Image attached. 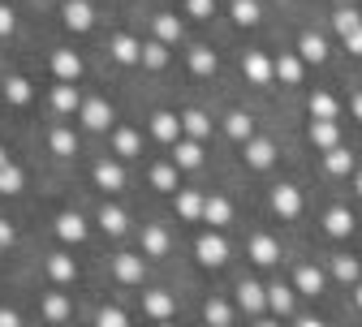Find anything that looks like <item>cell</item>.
Here are the masks:
<instances>
[{
	"label": "cell",
	"instance_id": "cell-1",
	"mask_svg": "<svg viewBox=\"0 0 362 327\" xmlns=\"http://www.w3.org/2000/svg\"><path fill=\"white\" fill-rule=\"evenodd\" d=\"M242 78H246L250 86H272V82H276V57H267V52H259V48L242 52Z\"/></svg>",
	"mask_w": 362,
	"mask_h": 327
},
{
	"label": "cell",
	"instance_id": "cell-2",
	"mask_svg": "<svg viewBox=\"0 0 362 327\" xmlns=\"http://www.w3.org/2000/svg\"><path fill=\"white\" fill-rule=\"evenodd\" d=\"M276 155H281V147L272 143V138H250V143H242V164L250 168V172H263V168H272L276 164Z\"/></svg>",
	"mask_w": 362,
	"mask_h": 327
},
{
	"label": "cell",
	"instance_id": "cell-3",
	"mask_svg": "<svg viewBox=\"0 0 362 327\" xmlns=\"http://www.w3.org/2000/svg\"><path fill=\"white\" fill-rule=\"evenodd\" d=\"M78 121H82V129H90V133H104V129H112V121H117V112H112V104L108 100H82V108H78Z\"/></svg>",
	"mask_w": 362,
	"mask_h": 327
},
{
	"label": "cell",
	"instance_id": "cell-4",
	"mask_svg": "<svg viewBox=\"0 0 362 327\" xmlns=\"http://www.w3.org/2000/svg\"><path fill=\"white\" fill-rule=\"evenodd\" d=\"M112 275H117V285H143L147 280V254L143 250L139 254H129V250L112 254Z\"/></svg>",
	"mask_w": 362,
	"mask_h": 327
},
{
	"label": "cell",
	"instance_id": "cell-5",
	"mask_svg": "<svg viewBox=\"0 0 362 327\" xmlns=\"http://www.w3.org/2000/svg\"><path fill=\"white\" fill-rule=\"evenodd\" d=\"M238 310L246 314V319H259V314H267V285H259V280H238Z\"/></svg>",
	"mask_w": 362,
	"mask_h": 327
},
{
	"label": "cell",
	"instance_id": "cell-6",
	"mask_svg": "<svg viewBox=\"0 0 362 327\" xmlns=\"http://www.w3.org/2000/svg\"><path fill=\"white\" fill-rule=\"evenodd\" d=\"M194 258H199L203 267H224V263H229V242L220 237V228L203 232V237L194 242Z\"/></svg>",
	"mask_w": 362,
	"mask_h": 327
},
{
	"label": "cell",
	"instance_id": "cell-7",
	"mask_svg": "<svg viewBox=\"0 0 362 327\" xmlns=\"http://www.w3.org/2000/svg\"><path fill=\"white\" fill-rule=\"evenodd\" d=\"M298 297L302 293L293 285H285V280H272V285H267V310L276 319H293L298 314Z\"/></svg>",
	"mask_w": 362,
	"mask_h": 327
},
{
	"label": "cell",
	"instance_id": "cell-8",
	"mask_svg": "<svg viewBox=\"0 0 362 327\" xmlns=\"http://www.w3.org/2000/svg\"><path fill=\"white\" fill-rule=\"evenodd\" d=\"M108 57H112L117 65H139V61H143V39L129 35V30L108 35Z\"/></svg>",
	"mask_w": 362,
	"mask_h": 327
},
{
	"label": "cell",
	"instance_id": "cell-9",
	"mask_svg": "<svg viewBox=\"0 0 362 327\" xmlns=\"http://www.w3.org/2000/svg\"><path fill=\"white\" fill-rule=\"evenodd\" d=\"M302 190L298 185H289V181H281V185H272V211H276L281 220H298L302 215Z\"/></svg>",
	"mask_w": 362,
	"mask_h": 327
},
{
	"label": "cell",
	"instance_id": "cell-10",
	"mask_svg": "<svg viewBox=\"0 0 362 327\" xmlns=\"http://www.w3.org/2000/svg\"><path fill=\"white\" fill-rule=\"evenodd\" d=\"M147 129H151L156 143H164V147H173L177 138L186 133V129H181V112H168V108H156L151 121H147Z\"/></svg>",
	"mask_w": 362,
	"mask_h": 327
},
{
	"label": "cell",
	"instance_id": "cell-11",
	"mask_svg": "<svg viewBox=\"0 0 362 327\" xmlns=\"http://www.w3.org/2000/svg\"><path fill=\"white\" fill-rule=\"evenodd\" d=\"M293 289L302 293V297H324V289H328V275H324V267H315V263H298V271H293Z\"/></svg>",
	"mask_w": 362,
	"mask_h": 327
},
{
	"label": "cell",
	"instance_id": "cell-12",
	"mask_svg": "<svg viewBox=\"0 0 362 327\" xmlns=\"http://www.w3.org/2000/svg\"><path fill=\"white\" fill-rule=\"evenodd\" d=\"M246 258H250L255 267H276V263H281V242L267 237V232H255V237L246 242Z\"/></svg>",
	"mask_w": 362,
	"mask_h": 327
},
{
	"label": "cell",
	"instance_id": "cell-13",
	"mask_svg": "<svg viewBox=\"0 0 362 327\" xmlns=\"http://www.w3.org/2000/svg\"><path fill=\"white\" fill-rule=\"evenodd\" d=\"M173 164H177L181 172H194V168H203V138L181 133L177 143H173Z\"/></svg>",
	"mask_w": 362,
	"mask_h": 327
},
{
	"label": "cell",
	"instance_id": "cell-14",
	"mask_svg": "<svg viewBox=\"0 0 362 327\" xmlns=\"http://www.w3.org/2000/svg\"><path fill=\"white\" fill-rule=\"evenodd\" d=\"M139 246H143V254H147V258H164V254L173 250V232H168L164 224H143Z\"/></svg>",
	"mask_w": 362,
	"mask_h": 327
},
{
	"label": "cell",
	"instance_id": "cell-15",
	"mask_svg": "<svg viewBox=\"0 0 362 327\" xmlns=\"http://www.w3.org/2000/svg\"><path fill=\"white\" fill-rule=\"evenodd\" d=\"M48 65H52V78H57V82H78V78H82V57H78L74 48H52Z\"/></svg>",
	"mask_w": 362,
	"mask_h": 327
},
{
	"label": "cell",
	"instance_id": "cell-16",
	"mask_svg": "<svg viewBox=\"0 0 362 327\" xmlns=\"http://www.w3.org/2000/svg\"><path fill=\"white\" fill-rule=\"evenodd\" d=\"M143 314L156 319V323H168V319L177 314V297H173L168 289H147V293H143Z\"/></svg>",
	"mask_w": 362,
	"mask_h": 327
},
{
	"label": "cell",
	"instance_id": "cell-17",
	"mask_svg": "<svg viewBox=\"0 0 362 327\" xmlns=\"http://www.w3.org/2000/svg\"><path fill=\"white\" fill-rule=\"evenodd\" d=\"M61 22H65L74 35H86L90 26H95V9H90L86 0H65V5H61Z\"/></svg>",
	"mask_w": 362,
	"mask_h": 327
},
{
	"label": "cell",
	"instance_id": "cell-18",
	"mask_svg": "<svg viewBox=\"0 0 362 327\" xmlns=\"http://www.w3.org/2000/svg\"><path fill=\"white\" fill-rule=\"evenodd\" d=\"M90 177H95V185L100 190H108V194H121L125 190V168L117 164V160H95V168H90Z\"/></svg>",
	"mask_w": 362,
	"mask_h": 327
},
{
	"label": "cell",
	"instance_id": "cell-19",
	"mask_svg": "<svg viewBox=\"0 0 362 327\" xmlns=\"http://www.w3.org/2000/svg\"><path fill=\"white\" fill-rule=\"evenodd\" d=\"M43 271H48L52 285H74V280H78V263H74V254H65V250H52L48 258H43Z\"/></svg>",
	"mask_w": 362,
	"mask_h": 327
},
{
	"label": "cell",
	"instance_id": "cell-20",
	"mask_svg": "<svg viewBox=\"0 0 362 327\" xmlns=\"http://www.w3.org/2000/svg\"><path fill=\"white\" fill-rule=\"evenodd\" d=\"M306 138H310V147H315V151H332V147L341 143V121H320V117H310Z\"/></svg>",
	"mask_w": 362,
	"mask_h": 327
},
{
	"label": "cell",
	"instance_id": "cell-21",
	"mask_svg": "<svg viewBox=\"0 0 362 327\" xmlns=\"http://www.w3.org/2000/svg\"><path fill=\"white\" fill-rule=\"evenodd\" d=\"M220 129L229 133L233 143H250V138H255V117L242 112V108H229V112L220 117Z\"/></svg>",
	"mask_w": 362,
	"mask_h": 327
},
{
	"label": "cell",
	"instance_id": "cell-22",
	"mask_svg": "<svg viewBox=\"0 0 362 327\" xmlns=\"http://www.w3.org/2000/svg\"><path fill=\"white\" fill-rule=\"evenodd\" d=\"M112 155L117 160H139L143 155V133L129 129V125H117L112 129Z\"/></svg>",
	"mask_w": 362,
	"mask_h": 327
},
{
	"label": "cell",
	"instance_id": "cell-23",
	"mask_svg": "<svg viewBox=\"0 0 362 327\" xmlns=\"http://www.w3.org/2000/svg\"><path fill=\"white\" fill-rule=\"evenodd\" d=\"M52 228H57V237H61L65 246H82V242H86V220H82L78 211H61V215L52 220Z\"/></svg>",
	"mask_w": 362,
	"mask_h": 327
},
{
	"label": "cell",
	"instance_id": "cell-24",
	"mask_svg": "<svg viewBox=\"0 0 362 327\" xmlns=\"http://www.w3.org/2000/svg\"><path fill=\"white\" fill-rule=\"evenodd\" d=\"M354 228H358V220H354V211H349V207H341V203H337V207H328V211H324V232H328L332 242L349 237Z\"/></svg>",
	"mask_w": 362,
	"mask_h": 327
},
{
	"label": "cell",
	"instance_id": "cell-25",
	"mask_svg": "<svg viewBox=\"0 0 362 327\" xmlns=\"http://www.w3.org/2000/svg\"><path fill=\"white\" fill-rule=\"evenodd\" d=\"M203 203H207V194H199V190H177L173 194L177 220H186V224H199L203 220Z\"/></svg>",
	"mask_w": 362,
	"mask_h": 327
},
{
	"label": "cell",
	"instance_id": "cell-26",
	"mask_svg": "<svg viewBox=\"0 0 362 327\" xmlns=\"http://www.w3.org/2000/svg\"><path fill=\"white\" fill-rule=\"evenodd\" d=\"M302 73H306V61H302L298 48L276 57V82H281V86H302Z\"/></svg>",
	"mask_w": 362,
	"mask_h": 327
},
{
	"label": "cell",
	"instance_id": "cell-27",
	"mask_svg": "<svg viewBox=\"0 0 362 327\" xmlns=\"http://www.w3.org/2000/svg\"><path fill=\"white\" fill-rule=\"evenodd\" d=\"M0 95H5L9 108H26V104L35 100V90H30V82H26L22 73H5V82H0Z\"/></svg>",
	"mask_w": 362,
	"mask_h": 327
},
{
	"label": "cell",
	"instance_id": "cell-28",
	"mask_svg": "<svg viewBox=\"0 0 362 327\" xmlns=\"http://www.w3.org/2000/svg\"><path fill=\"white\" fill-rule=\"evenodd\" d=\"M298 52H302L306 65H324V61H328V39H324L320 30H302V35H298Z\"/></svg>",
	"mask_w": 362,
	"mask_h": 327
},
{
	"label": "cell",
	"instance_id": "cell-29",
	"mask_svg": "<svg viewBox=\"0 0 362 327\" xmlns=\"http://www.w3.org/2000/svg\"><path fill=\"white\" fill-rule=\"evenodd\" d=\"M186 65H190V73H194V78H216V69H220V57L207 48V43H194V48L186 52Z\"/></svg>",
	"mask_w": 362,
	"mask_h": 327
},
{
	"label": "cell",
	"instance_id": "cell-30",
	"mask_svg": "<svg viewBox=\"0 0 362 327\" xmlns=\"http://www.w3.org/2000/svg\"><path fill=\"white\" fill-rule=\"evenodd\" d=\"M78 108H82V90H78V82H57L52 86V112H61V117H78Z\"/></svg>",
	"mask_w": 362,
	"mask_h": 327
},
{
	"label": "cell",
	"instance_id": "cell-31",
	"mask_svg": "<svg viewBox=\"0 0 362 327\" xmlns=\"http://www.w3.org/2000/svg\"><path fill=\"white\" fill-rule=\"evenodd\" d=\"M151 35H156V39H164L168 48H177V43L186 39V26H181V18H177V13H156V18H151Z\"/></svg>",
	"mask_w": 362,
	"mask_h": 327
},
{
	"label": "cell",
	"instance_id": "cell-32",
	"mask_svg": "<svg viewBox=\"0 0 362 327\" xmlns=\"http://www.w3.org/2000/svg\"><path fill=\"white\" fill-rule=\"evenodd\" d=\"M95 224L104 228V237H125V232H129V215H125L117 203H104L100 215H95Z\"/></svg>",
	"mask_w": 362,
	"mask_h": 327
},
{
	"label": "cell",
	"instance_id": "cell-33",
	"mask_svg": "<svg viewBox=\"0 0 362 327\" xmlns=\"http://www.w3.org/2000/svg\"><path fill=\"white\" fill-rule=\"evenodd\" d=\"M48 151L61 155V160H74V155H78V133H74L69 125H52V129H48Z\"/></svg>",
	"mask_w": 362,
	"mask_h": 327
},
{
	"label": "cell",
	"instance_id": "cell-34",
	"mask_svg": "<svg viewBox=\"0 0 362 327\" xmlns=\"http://www.w3.org/2000/svg\"><path fill=\"white\" fill-rule=\"evenodd\" d=\"M181 168L168 160V164H151V172H147V181H151V190H160V194H177L181 190Z\"/></svg>",
	"mask_w": 362,
	"mask_h": 327
},
{
	"label": "cell",
	"instance_id": "cell-35",
	"mask_svg": "<svg viewBox=\"0 0 362 327\" xmlns=\"http://www.w3.org/2000/svg\"><path fill=\"white\" fill-rule=\"evenodd\" d=\"M203 224H211V228L233 224V203L224 198V194H207V203H203Z\"/></svg>",
	"mask_w": 362,
	"mask_h": 327
},
{
	"label": "cell",
	"instance_id": "cell-36",
	"mask_svg": "<svg viewBox=\"0 0 362 327\" xmlns=\"http://www.w3.org/2000/svg\"><path fill=\"white\" fill-rule=\"evenodd\" d=\"M306 108H310V117H320V121H341V100L332 95V90H310Z\"/></svg>",
	"mask_w": 362,
	"mask_h": 327
},
{
	"label": "cell",
	"instance_id": "cell-37",
	"mask_svg": "<svg viewBox=\"0 0 362 327\" xmlns=\"http://www.w3.org/2000/svg\"><path fill=\"white\" fill-rule=\"evenodd\" d=\"M328 271L341 280V285H349V289L362 280V263H358L354 254H332V258H328Z\"/></svg>",
	"mask_w": 362,
	"mask_h": 327
},
{
	"label": "cell",
	"instance_id": "cell-38",
	"mask_svg": "<svg viewBox=\"0 0 362 327\" xmlns=\"http://www.w3.org/2000/svg\"><path fill=\"white\" fill-rule=\"evenodd\" d=\"M143 69H151V73H160V69H168V43L164 39H143V61H139Z\"/></svg>",
	"mask_w": 362,
	"mask_h": 327
},
{
	"label": "cell",
	"instance_id": "cell-39",
	"mask_svg": "<svg viewBox=\"0 0 362 327\" xmlns=\"http://www.w3.org/2000/svg\"><path fill=\"white\" fill-rule=\"evenodd\" d=\"M324 168L332 172V177H354V168H358V160H354V151L349 147H332V151H324Z\"/></svg>",
	"mask_w": 362,
	"mask_h": 327
},
{
	"label": "cell",
	"instance_id": "cell-40",
	"mask_svg": "<svg viewBox=\"0 0 362 327\" xmlns=\"http://www.w3.org/2000/svg\"><path fill=\"white\" fill-rule=\"evenodd\" d=\"M203 319H207L211 327H229V323L238 319V306H229L224 297H207V302H203Z\"/></svg>",
	"mask_w": 362,
	"mask_h": 327
},
{
	"label": "cell",
	"instance_id": "cell-41",
	"mask_svg": "<svg viewBox=\"0 0 362 327\" xmlns=\"http://www.w3.org/2000/svg\"><path fill=\"white\" fill-rule=\"evenodd\" d=\"M229 18L233 26H259L263 9H259V0H229Z\"/></svg>",
	"mask_w": 362,
	"mask_h": 327
},
{
	"label": "cell",
	"instance_id": "cell-42",
	"mask_svg": "<svg viewBox=\"0 0 362 327\" xmlns=\"http://www.w3.org/2000/svg\"><path fill=\"white\" fill-rule=\"evenodd\" d=\"M39 310H43V319H48V323H65V319H74V302H69L65 293H48Z\"/></svg>",
	"mask_w": 362,
	"mask_h": 327
},
{
	"label": "cell",
	"instance_id": "cell-43",
	"mask_svg": "<svg viewBox=\"0 0 362 327\" xmlns=\"http://www.w3.org/2000/svg\"><path fill=\"white\" fill-rule=\"evenodd\" d=\"M181 129H186L190 138H203V143H207V133H211V117H207L203 108H186V112H181Z\"/></svg>",
	"mask_w": 362,
	"mask_h": 327
},
{
	"label": "cell",
	"instance_id": "cell-44",
	"mask_svg": "<svg viewBox=\"0 0 362 327\" xmlns=\"http://www.w3.org/2000/svg\"><path fill=\"white\" fill-rule=\"evenodd\" d=\"M358 26H362V13H358L354 5H341V9H332V30H337V39L354 35Z\"/></svg>",
	"mask_w": 362,
	"mask_h": 327
},
{
	"label": "cell",
	"instance_id": "cell-45",
	"mask_svg": "<svg viewBox=\"0 0 362 327\" xmlns=\"http://www.w3.org/2000/svg\"><path fill=\"white\" fill-rule=\"evenodd\" d=\"M22 185H26V177H22V168L9 160L5 168H0V194H5V198H13V194H22Z\"/></svg>",
	"mask_w": 362,
	"mask_h": 327
},
{
	"label": "cell",
	"instance_id": "cell-46",
	"mask_svg": "<svg viewBox=\"0 0 362 327\" xmlns=\"http://www.w3.org/2000/svg\"><path fill=\"white\" fill-rule=\"evenodd\" d=\"M95 323H100V327H125L129 314H125L121 306H100V310H95Z\"/></svg>",
	"mask_w": 362,
	"mask_h": 327
},
{
	"label": "cell",
	"instance_id": "cell-47",
	"mask_svg": "<svg viewBox=\"0 0 362 327\" xmlns=\"http://www.w3.org/2000/svg\"><path fill=\"white\" fill-rule=\"evenodd\" d=\"M186 18L211 22V18H216V0H186Z\"/></svg>",
	"mask_w": 362,
	"mask_h": 327
},
{
	"label": "cell",
	"instance_id": "cell-48",
	"mask_svg": "<svg viewBox=\"0 0 362 327\" xmlns=\"http://www.w3.org/2000/svg\"><path fill=\"white\" fill-rule=\"evenodd\" d=\"M13 30H18V13H13L9 0H0V39H9Z\"/></svg>",
	"mask_w": 362,
	"mask_h": 327
},
{
	"label": "cell",
	"instance_id": "cell-49",
	"mask_svg": "<svg viewBox=\"0 0 362 327\" xmlns=\"http://www.w3.org/2000/svg\"><path fill=\"white\" fill-rule=\"evenodd\" d=\"M341 43H345V48H349V57H362V26H358L354 35H345Z\"/></svg>",
	"mask_w": 362,
	"mask_h": 327
},
{
	"label": "cell",
	"instance_id": "cell-50",
	"mask_svg": "<svg viewBox=\"0 0 362 327\" xmlns=\"http://www.w3.org/2000/svg\"><path fill=\"white\" fill-rule=\"evenodd\" d=\"M18 323H22V314L13 306H0V327H18Z\"/></svg>",
	"mask_w": 362,
	"mask_h": 327
},
{
	"label": "cell",
	"instance_id": "cell-51",
	"mask_svg": "<svg viewBox=\"0 0 362 327\" xmlns=\"http://www.w3.org/2000/svg\"><path fill=\"white\" fill-rule=\"evenodd\" d=\"M349 117H354V121H362V86L349 95Z\"/></svg>",
	"mask_w": 362,
	"mask_h": 327
},
{
	"label": "cell",
	"instance_id": "cell-52",
	"mask_svg": "<svg viewBox=\"0 0 362 327\" xmlns=\"http://www.w3.org/2000/svg\"><path fill=\"white\" fill-rule=\"evenodd\" d=\"M0 246H5V250L13 246V224L9 220H0Z\"/></svg>",
	"mask_w": 362,
	"mask_h": 327
},
{
	"label": "cell",
	"instance_id": "cell-53",
	"mask_svg": "<svg viewBox=\"0 0 362 327\" xmlns=\"http://www.w3.org/2000/svg\"><path fill=\"white\" fill-rule=\"evenodd\" d=\"M293 323H298V327H320L324 319H320V314H293Z\"/></svg>",
	"mask_w": 362,
	"mask_h": 327
},
{
	"label": "cell",
	"instance_id": "cell-54",
	"mask_svg": "<svg viewBox=\"0 0 362 327\" xmlns=\"http://www.w3.org/2000/svg\"><path fill=\"white\" fill-rule=\"evenodd\" d=\"M354 194L362 198V168H354Z\"/></svg>",
	"mask_w": 362,
	"mask_h": 327
},
{
	"label": "cell",
	"instance_id": "cell-55",
	"mask_svg": "<svg viewBox=\"0 0 362 327\" xmlns=\"http://www.w3.org/2000/svg\"><path fill=\"white\" fill-rule=\"evenodd\" d=\"M354 306L362 310V280H358V285H354Z\"/></svg>",
	"mask_w": 362,
	"mask_h": 327
},
{
	"label": "cell",
	"instance_id": "cell-56",
	"mask_svg": "<svg viewBox=\"0 0 362 327\" xmlns=\"http://www.w3.org/2000/svg\"><path fill=\"white\" fill-rule=\"evenodd\" d=\"M5 164H9V155H5V147H0V168H5Z\"/></svg>",
	"mask_w": 362,
	"mask_h": 327
},
{
	"label": "cell",
	"instance_id": "cell-57",
	"mask_svg": "<svg viewBox=\"0 0 362 327\" xmlns=\"http://www.w3.org/2000/svg\"><path fill=\"white\" fill-rule=\"evenodd\" d=\"M0 100H5V95H0Z\"/></svg>",
	"mask_w": 362,
	"mask_h": 327
},
{
	"label": "cell",
	"instance_id": "cell-58",
	"mask_svg": "<svg viewBox=\"0 0 362 327\" xmlns=\"http://www.w3.org/2000/svg\"><path fill=\"white\" fill-rule=\"evenodd\" d=\"M0 250H5V246H0Z\"/></svg>",
	"mask_w": 362,
	"mask_h": 327
}]
</instances>
